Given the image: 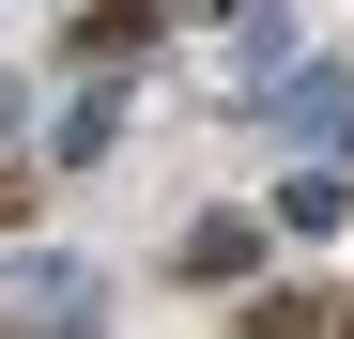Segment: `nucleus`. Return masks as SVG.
Masks as SVG:
<instances>
[{
  "mask_svg": "<svg viewBox=\"0 0 354 339\" xmlns=\"http://www.w3.org/2000/svg\"><path fill=\"white\" fill-rule=\"evenodd\" d=\"M0 339H93V262H16L0 277Z\"/></svg>",
  "mask_w": 354,
  "mask_h": 339,
  "instance_id": "f257e3e1",
  "label": "nucleus"
},
{
  "mask_svg": "<svg viewBox=\"0 0 354 339\" xmlns=\"http://www.w3.org/2000/svg\"><path fill=\"white\" fill-rule=\"evenodd\" d=\"M339 339H354V309H339Z\"/></svg>",
  "mask_w": 354,
  "mask_h": 339,
  "instance_id": "1a4fd4ad",
  "label": "nucleus"
},
{
  "mask_svg": "<svg viewBox=\"0 0 354 339\" xmlns=\"http://www.w3.org/2000/svg\"><path fill=\"white\" fill-rule=\"evenodd\" d=\"M247 247H262L247 216H201V232H185V277H247Z\"/></svg>",
  "mask_w": 354,
  "mask_h": 339,
  "instance_id": "0eeeda50",
  "label": "nucleus"
},
{
  "mask_svg": "<svg viewBox=\"0 0 354 339\" xmlns=\"http://www.w3.org/2000/svg\"><path fill=\"white\" fill-rule=\"evenodd\" d=\"M108 139H124V93H77V108H62V139H46V154H62V170H93Z\"/></svg>",
  "mask_w": 354,
  "mask_h": 339,
  "instance_id": "39448f33",
  "label": "nucleus"
},
{
  "mask_svg": "<svg viewBox=\"0 0 354 339\" xmlns=\"http://www.w3.org/2000/svg\"><path fill=\"white\" fill-rule=\"evenodd\" d=\"M292 124H308L324 170H339V139H354V77H292Z\"/></svg>",
  "mask_w": 354,
  "mask_h": 339,
  "instance_id": "423d86ee",
  "label": "nucleus"
},
{
  "mask_svg": "<svg viewBox=\"0 0 354 339\" xmlns=\"http://www.w3.org/2000/svg\"><path fill=\"white\" fill-rule=\"evenodd\" d=\"M231 339H339V293H292V277H277V293L231 309Z\"/></svg>",
  "mask_w": 354,
  "mask_h": 339,
  "instance_id": "f03ea898",
  "label": "nucleus"
},
{
  "mask_svg": "<svg viewBox=\"0 0 354 339\" xmlns=\"http://www.w3.org/2000/svg\"><path fill=\"white\" fill-rule=\"evenodd\" d=\"M62 46H77V62H93V77H124V62H139V46H154V16H77Z\"/></svg>",
  "mask_w": 354,
  "mask_h": 339,
  "instance_id": "20e7f679",
  "label": "nucleus"
},
{
  "mask_svg": "<svg viewBox=\"0 0 354 339\" xmlns=\"http://www.w3.org/2000/svg\"><path fill=\"white\" fill-rule=\"evenodd\" d=\"M16 108H31V93H16V77H0V124H16Z\"/></svg>",
  "mask_w": 354,
  "mask_h": 339,
  "instance_id": "6e6552de",
  "label": "nucleus"
},
{
  "mask_svg": "<svg viewBox=\"0 0 354 339\" xmlns=\"http://www.w3.org/2000/svg\"><path fill=\"white\" fill-rule=\"evenodd\" d=\"M277 216H292V232H339V216H354V170H324V154H308V170L277 185Z\"/></svg>",
  "mask_w": 354,
  "mask_h": 339,
  "instance_id": "7ed1b4c3",
  "label": "nucleus"
}]
</instances>
